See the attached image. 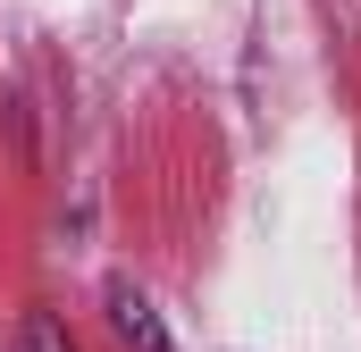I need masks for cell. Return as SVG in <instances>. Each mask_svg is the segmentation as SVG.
<instances>
[{
    "mask_svg": "<svg viewBox=\"0 0 361 352\" xmlns=\"http://www.w3.org/2000/svg\"><path fill=\"white\" fill-rule=\"evenodd\" d=\"M109 327H118L135 352H177V344H169V327H160V310H152V294H135L126 277L109 285Z\"/></svg>",
    "mask_w": 361,
    "mask_h": 352,
    "instance_id": "1",
    "label": "cell"
},
{
    "mask_svg": "<svg viewBox=\"0 0 361 352\" xmlns=\"http://www.w3.org/2000/svg\"><path fill=\"white\" fill-rule=\"evenodd\" d=\"M8 352H76V344H68V327H59L51 310H34V319L17 327V344H8Z\"/></svg>",
    "mask_w": 361,
    "mask_h": 352,
    "instance_id": "2",
    "label": "cell"
}]
</instances>
